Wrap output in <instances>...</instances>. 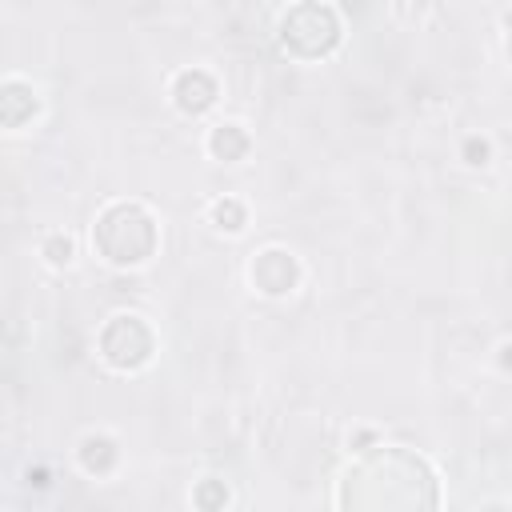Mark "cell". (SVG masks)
<instances>
[{
	"label": "cell",
	"instance_id": "11",
	"mask_svg": "<svg viewBox=\"0 0 512 512\" xmlns=\"http://www.w3.org/2000/svg\"><path fill=\"white\" fill-rule=\"evenodd\" d=\"M192 504L204 508V512L224 508V504H228V488H224V480H200L196 492H192Z\"/></svg>",
	"mask_w": 512,
	"mask_h": 512
},
{
	"label": "cell",
	"instance_id": "12",
	"mask_svg": "<svg viewBox=\"0 0 512 512\" xmlns=\"http://www.w3.org/2000/svg\"><path fill=\"white\" fill-rule=\"evenodd\" d=\"M40 252L48 256V264H52V268H64V264H72V236L52 232V236L44 240V248H40Z\"/></svg>",
	"mask_w": 512,
	"mask_h": 512
},
{
	"label": "cell",
	"instance_id": "6",
	"mask_svg": "<svg viewBox=\"0 0 512 512\" xmlns=\"http://www.w3.org/2000/svg\"><path fill=\"white\" fill-rule=\"evenodd\" d=\"M172 100H176V108L184 116H200V112H208L216 104V80L204 68H184L172 80Z\"/></svg>",
	"mask_w": 512,
	"mask_h": 512
},
{
	"label": "cell",
	"instance_id": "14",
	"mask_svg": "<svg viewBox=\"0 0 512 512\" xmlns=\"http://www.w3.org/2000/svg\"><path fill=\"white\" fill-rule=\"evenodd\" d=\"M28 480H32L36 488H48V472H44V468H32V472H28Z\"/></svg>",
	"mask_w": 512,
	"mask_h": 512
},
{
	"label": "cell",
	"instance_id": "8",
	"mask_svg": "<svg viewBox=\"0 0 512 512\" xmlns=\"http://www.w3.org/2000/svg\"><path fill=\"white\" fill-rule=\"evenodd\" d=\"M76 456H80V468H84V472L104 476V472H112V468H116V456H120V452H116V440H112V436L92 432V436H84V440H80Z\"/></svg>",
	"mask_w": 512,
	"mask_h": 512
},
{
	"label": "cell",
	"instance_id": "1",
	"mask_svg": "<svg viewBox=\"0 0 512 512\" xmlns=\"http://www.w3.org/2000/svg\"><path fill=\"white\" fill-rule=\"evenodd\" d=\"M340 508H432L436 496V476L428 464L404 448H376L360 456L340 484Z\"/></svg>",
	"mask_w": 512,
	"mask_h": 512
},
{
	"label": "cell",
	"instance_id": "9",
	"mask_svg": "<svg viewBox=\"0 0 512 512\" xmlns=\"http://www.w3.org/2000/svg\"><path fill=\"white\" fill-rule=\"evenodd\" d=\"M248 132L240 128V124H216L212 132H208V152L216 156V160H244V152H248Z\"/></svg>",
	"mask_w": 512,
	"mask_h": 512
},
{
	"label": "cell",
	"instance_id": "5",
	"mask_svg": "<svg viewBox=\"0 0 512 512\" xmlns=\"http://www.w3.org/2000/svg\"><path fill=\"white\" fill-rule=\"evenodd\" d=\"M252 284L264 292V296H288L296 284H300V264L292 252L284 248H264L256 260H252Z\"/></svg>",
	"mask_w": 512,
	"mask_h": 512
},
{
	"label": "cell",
	"instance_id": "13",
	"mask_svg": "<svg viewBox=\"0 0 512 512\" xmlns=\"http://www.w3.org/2000/svg\"><path fill=\"white\" fill-rule=\"evenodd\" d=\"M488 156H492V148H488L484 136H468V140H464V160H468V164L480 168V164H488Z\"/></svg>",
	"mask_w": 512,
	"mask_h": 512
},
{
	"label": "cell",
	"instance_id": "10",
	"mask_svg": "<svg viewBox=\"0 0 512 512\" xmlns=\"http://www.w3.org/2000/svg\"><path fill=\"white\" fill-rule=\"evenodd\" d=\"M244 220H248V212H244V204H240L236 196H224V200L212 204V224H216L220 232H240Z\"/></svg>",
	"mask_w": 512,
	"mask_h": 512
},
{
	"label": "cell",
	"instance_id": "15",
	"mask_svg": "<svg viewBox=\"0 0 512 512\" xmlns=\"http://www.w3.org/2000/svg\"><path fill=\"white\" fill-rule=\"evenodd\" d=\"M500 364H504V368H512V344H504V348H500Z\"/></svg>",
	"mask_w": 512,
	"mask_h": 512
},
{
	"label": "cell",
	"instance_id": "7",
	"mask_svg": "<svg viewBox=\"0 0 512 512\" xmlns=\"http://www.w3.org/2000/svg\"><path fill=\"white\" fill-rule=\"evenodd\" d=\"M36 108H40V100H36L32 84H24V80H4V88H0V112H4V124H8V128H24V124L36 116Z\"/></svg>",
	"mask_w": 512,
	"mask_h": 512
},
{
	"label": "cell",
	"instance_id": "16",
	"mask_svg": "<svg viewBox=\"0 0 512 512\" xmlns=\"http://www.w3.org/2000/svg\"><path fill=\"white\" fill-rule=\"evenodd\" d=\"M508 48H512V12H508Z\"/></svg>",
	"mask_w": 512,
	"mask_h": 512
},
{
	"label": "cell",
	"instance_id": "3",
	"mask_svg": "<svg viewBox=\"0 0 512 512\" xmlns=\"http://www.w3.org/2000/svg\"><path fill=\"white\" fill-rule=\"evenodd\" d=\"M280 48L296 60H320L340 44V16L320 0H300L280 20Z\"/></svg>",
	"mask_w": 512,
	"mask_h": 512
},
{
	"label": "cell",
	"instance_id": "2",
	"mask_svg": "<svg viewBox=\"0 0 512 512\" xmlns=\"http://www.w3.org/2000/svg\"><path fill=\"white\" fill-rule=\"evenodd\" d=\"M96 252L116 268H136L156 252V220L144 204L116 200L108 204L92 224Z\"/></svg>",
	"mask_w": 512,
	"mask_h": 512
},
{
	"label": "cell",
	"instance_id": "4",
	"mask_svg": "<svg viewBox=\"0 0 512 512\" xmlns=\"http://www.w3.org/2000/svg\"><path fill=\"white\" fill-rule=\"evenodd\" d=\"M152 352H156V336H152V328H148L140 316H132V312H120V316H112V320L100 328V356H104L112 368H120V372L144 368V364L152 360Z\"/></svg>",
	"mask_w": 512,
	"mask_h": 512
}]
</instances>
